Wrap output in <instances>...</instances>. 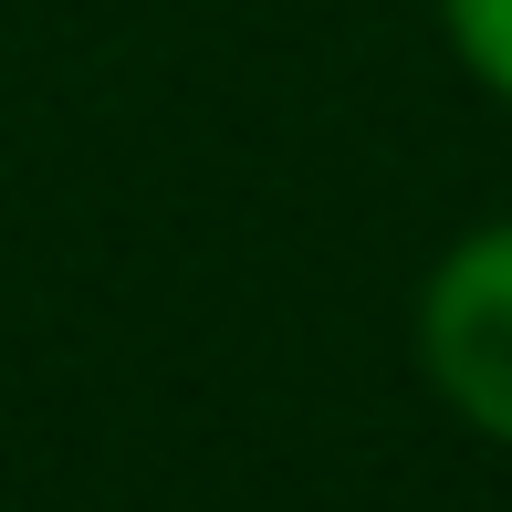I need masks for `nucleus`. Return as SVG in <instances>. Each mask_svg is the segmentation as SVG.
<instances>
[{
	"instance_id": "obj_1",
	"label": "nucleus",
	"mask_w": 512,
	"mask_h": 512,
	"mask_svg": "<svg viewBox=\"0 0 512 512\" xmlns=\"http://www.w3.org/2000/svg\"><path fill=\"white\" fill-rule=\"evenodd\" d=\"M418 377L471 439L512 450V220L460 230L418 283Z\"/></svg>"
},
{
	"instance_id": "obj_2",
	"label": "nucleus",
	"mask_w": 512,
	"mask_h": 512,
	"mask_svg": "<svg viewBox=\"0 0 512 512\" xmlns=\"http://www.w3.org/2000/svg\"><path fill=\"white\" fill-rule=\"evenodd\" d=\"M439 32H450L460 74L492 105H512V0H439Z\"/></svg>"
}]
</instances>
